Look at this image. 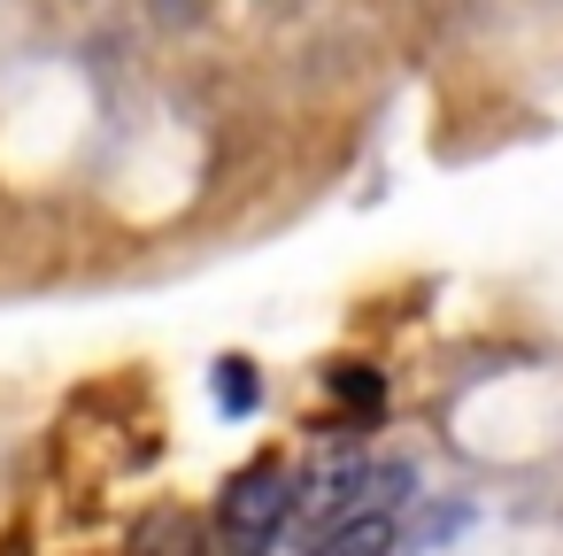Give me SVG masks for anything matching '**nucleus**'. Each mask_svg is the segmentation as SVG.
<instances>
[{"instance_id": "obj_1", "label": "nucleus", "mask_w": 563, "mask_h": 556, "mask_svg": "<svg viewBox=\"0 0 563 556\" xmlns=\"http://www.w3.org/2000/svg\"><path fill=\"white\" fill-rule=\"evenodd\" d=\"M294 517V479L278 456H255L224 494H217V541L224 556H271V541L286 533Z\"/></svg>"}, {"instance_id": "obj_2", "label": "nucleus", "mask_w": 563, "mask_h": 556, "mask_svg": "<svg viewBox=\"0 0 563 556\" xmlns=\"http://www.w3.org/2000/svg\"><path fill=\"white\" fill-rule=\"evenodd\" d=\"M124 556H209V525L178 502H155L132 533H124Z\"/></svg>"}, {"instance_id": "obj_3", "label": "nucleus", "mask_w": 563, "mask_h": 556, "mask_svg": "<svg viewBox=\"0 0 563 556\" xmlns=\"http://www.w3.org/2000/svg\"><path fill=\"white\" fill-rule=\"evenodd\" d=\"M386 548H394V517L386 510H363V517H340L317 556H386Z\"/></svg>"}, {"instance_id": "obj_4", "label": "nucleus", "mask_w": 563, "mask_h": 556, "mask_svg": "<svg viewBox=\"0 0 563 556\" xmlns=\"http://www.w3.org/2000/svg\"><path fill=\"white\" fill-rule=\"evenodd\" d=\"M217 402H224V410H255V402H263L255 371H247V363H217Z\"/></svg>"}]
</instances>
